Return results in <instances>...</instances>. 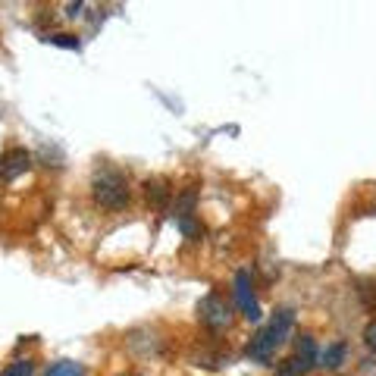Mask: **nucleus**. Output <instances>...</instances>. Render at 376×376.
<instances>
[{"mask_svg": "<svg viewBox=\"0 0 376 376\" xmlns=\"http://www.w3.org/2000/svg\"><path fill=\"white\" fill-rule=\"evenodd\" d=\"M50 44H57V48H69V50H79V41H75L72 34H54V38H48Z\"/></svg>", "mask_w": 376, "mask_h": 376, "instance_id": "13", "label": "nucleus"}, {"mask_svg": "<svg viewBox=\"0 0 376 376\" xmlns=\"http://www.w3.org/2000/svg\"><path fill=\"white\" fill-rule=\"evenodd\" d=\"M235 301H239L241 314L251 323H257L260 317H264L260 314L257 298H254V282H251V273H248V270H239V273H235Z\"/></svg>", "mask_w": 376, "mask_h": 376, "instance_id": "3", "label": "nucleus"}, {"mask_svg": "<svg viewBox=\"0 0 376 376\" xmlns=\"http://www.w3.org/2000/svg\"><path fill=\"white\" fill-rule=\"evenodd\" d=\"M364 342H367V348H370V351H376V320L370 323L367 329H364Z\"/></svg>", "mask_w": 376, "mask_h": 376, "instance_id": "15", "label": "nucleus"}, {"mask_svg": "<svg viewBox=\"0 0 376 376\" xmlns=\"http://www.w3.org/2000/svg\"><path fill=\"white\" fill-rule=\"evenodd\" d=\"M144 195L154 207H166L170 204V182L166 179H148L144 182Z\"/></svg>", "mask_w": 376, "mask_h": 376, "instance_id": "6", "label": "nucleus"}, {"mask_svg": "<svg viewBox=\"0 0 376 376\" xmlns=\"http://www.w3.org/2000/svg\"><path fill=\"white\" fill-rule=\"evenodd\" d=\"M179 229H182V232L188 235V239H198V235H201V226L195 223L192 217H188V219H179Z\"/></svg>", "mask_w": 376, "mask_h": 376, "instance_id": "14", "label": "nucleus"}, {"mask_svg": "<svg viewBox=\"0 0 376 376\" xmlns=\"http://www.w3.org/2000/svg\"><path fill=\"white\" fill-rule=\"evenodd\" d=\"M195 204H198V188L188 185L182 195L176 198V219H188L195 213Z\"/></svg>", "mask_w": 376, "mask_h": 376, "instance_id": "7", "label": "nucleus"}, {"mask_svg": "<svg viewBox=\"0 0 376 376\" xmlns=\"http://www.w3.org/2000/svg\"><path fill=\"white\" fill-rule=\"evenodd\" d=\"M345 351H348V345H345V342L329 345V348L320 355L323 367H326V370H339V367H342V361H345Z\"/></svg>", "mask_w": 376, "mask_h": 376, "instance_id": "8", "label": "nucleus"}, {"mask_svg": "<svg viewBox=\"0 0 376 376\" xmlns=\"http://www.w3.org/2000/svg\"><path fill=\"white\" fill-rule=\"evenodd\" d=\"M28 170H32V154L26 148H10L0 157V182H16Z\"/></svg>", "mask_w": 376, "mask_h": 376, "instance_id": "4", "label": "nucleus"}, {"mask_svg": "<svg viewBox=\"0 0 376 376\" xmlns=\"http://www.w3.org/2000/svg\"><path fill=\"white\" fill-rule=\"evenodd\" d=\"M304 373H308V364L301 361L298 355L288 357V361H282V367L276 370V376H304Z\"/></svg>", "mask_w": 376, "mask_h": 376, "instance_id": "10", "label": "nucleus"}, {"mask_svg": "<svg viewBox=\"0 0 376 376\" xmlns=\"http://www.w3.org/2000/svg\"><path fill=\"white\" fill-rule=\"evenodd\" d=\"M79 10H82V3L75 0V3H69V7H66V16H72V19H75V16H79Z\"/></svg>", "mask_w": 376, "mask_h": 376, "instance_id": "16", "label": "nucleus"}, {"mask_svg": "<svg viewBox=\"0 0 376 376\" xmlns=\"http://www.w3.org/2000/svg\"><path fill=\"white\" fill-rule=\"evenodd\" d=\"M32 370H34L32 361H13L0 376H32Z\"/></svg>", "mask_w": 376, "mask_h": 376, "instance_id": "12", "label": "nucleus"}, {"mask_svg": "<svg viewBox=\"0 0 376 376\" xmlns=\"http://www.w3.org/2000/svg\"><path fill=\"white\" fill-rule=\"evenodd\" d=\"M48 376H85V367L75 361H57L48 367Z\"/></svg>", "mask_w": 376, "mask_h": 376, "instance_id": "9", "label": "nucleus"}, {"mask_svg": "<svg viewBox=\"0 0 376 376\" xmlns=\"http://www.w3.org/2000/svg\"><path fill=\"white\" fill-rule=\"evenodd\" d=\"M91 195H95V201L103 207V210H123V207L129 204V198H132L126 176L119 170H110V166L95 176V182H91Z\"/></svg>", "mask_w": 376, "mask_h": 376, "instance_id": "2", "label": "nucleus"}, {"mask_svg": "<svg viewBox=\"0 0 376 376\" xmlns=\"http://www.w3.org/2000/svg\"><path fill=\"white\" fill-rule=\"evenodd\" d=\"M198 314H201V323H207L210 329H223L226 323H229V308H226V301L219 298L217 292L207 295V298L201 301Z\"/></svg>", "mask_w": 376, "mask_h": 376, "instance_id": "5", "label": "nucleus"}, {"mask_svg": "<svg viewBox=\"0 0 376 376\" xmlns=\"http://www.w3.org/2000/svg\"><path fill=\"white\" fill-rule=\"evenodd\" d=\"M292 323H295V310L292 308H279L273 314V320H270L267 326L260 329L251 342H248V357H251V361L267 364L270 357H273V351L279 348L282 342H286V335H288V329H292Z\"/></svg>", "mask_w": 376, "mask_h": 376, "instance_id": "1", "label": "nucleus"}, {"mask_svg": "<svg viewBox=\"0 0 376 376\" xmlns=\"http://www.w3.org/2000/svg\"><path fill=\"white\" fill-rule=\"evenodd\" d=\"M298 357L308 364V367L317 361V345H314V339H310V335H301V339H298Z\"/></svg>", "mask_w": 376, "mask_h": 376, "instance_id": "11", "label": "nucleus"}]
</instances>
